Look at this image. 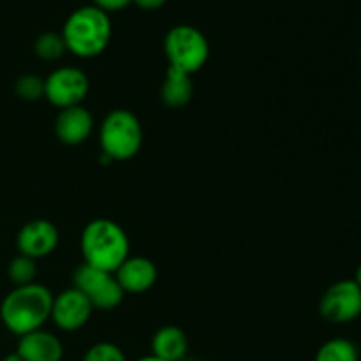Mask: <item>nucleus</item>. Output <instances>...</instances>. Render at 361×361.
<instances>
[{"label": "nucleus", "instance_id": "f257e3e1", "mask_svg": "<svg viewBox=\"0 0 361 361\" xmlns=\"http://www.w3.org/2000/svg\"><path fill=\"white\" fill-rule=\"evenodd\" d=\"M53 293L46 286L34 282L13 288L0 303V321L16 337L44 328L51 319Z\"/></svg>", "mask_w": 361, "mask_h": 361}, {"label": "nucleus", "instance_id": "f03ea898", "mask_svg": "<svg viewBox=\"0 0 361 361\" xmlns=\"http://www.w3.org/2000/svg\"><path fill=\"white\" fill-rule=\"evenodd\" d=\"M83 263L115 274L116 268L130 256L129 236L111 219H94L81 231Z\"/></svg>", "mask_w": 361, "mask_h": 361}, {"label": "nucleus", "instance_id": "7ed1b4c3", "mask_svg": "<svg viewBox=\"0 0 361 361\" xmlns=\"http://www.w3.org/2000/svg\"><path fill=\"white\" fill-rule=\"evenodd\" d=\"M67 51L80 59H94L108 48L113 27L109 14L95 6H83L69 14L62 28Z\"/></svg>", "mask_w": 361, "mask_h": 361}, {"label": "nucleus", "instance_id": "20e7f679", "mask_svg": "<svg viewBox=\"0 0 361 361\" xmlns=\"http://www.w3.org/2000/svg\"><path fill=\"white\" fill-rule=\"evenodd\" d=\"M99 143L108 161H129L143 145V127L129 109H113L99 127Z\"/></svg>", "mask_w": 361, "mask_h": 361}, {"label": "nucleus", "instance_id": "39448f33", "mask_svg": "<svg viewBox=\"0 0 361 361\" xmlns=\"http://www.w3.org/2000/svg\"><path fill=\"white\" fill-rule=\"evenodd\" d=\"M164 53L169 67L192 76L208 62L210 44L200 28L192 25H176L166 34Z\"/></svg>", "mask_w": 361, "mask_h": 361}, {"label": "nucleus", "instance_id": "423d86ee", "mask_svg": "<svg viewBox=\"0 0 361 361\" xmlns=\"http://www.w3.org/2000/svg\"><path fill=\"white\" fill-rule=\"evenodd\" d=\"M73 288L83 293L90 300L94 310L108 312L115 310L123 302V289L116 282L115 275L99 270L87 263L78 264L73 274Z\"/></svg>", "mask_w": 361, "mask_h": 361}, {"label": "nucleus", "instance_id": "0eeeda50", "mask_svg": "<svg viewBox=\"0 0 361 361\" xmlns=\"http://www.w3.org/2000/svg\"><path fill=\"white\" fill-rule=\"evenodd\" d=\"M90 90L88 76L74 66H63L44 78V99L59 109L81 106Z\"/></svg>", "mask_w": 361, "mask_h": 361}, {"label": "nucleus", "instance_id": "6e6552de", "mask_svg": "<svg viewBox=\"0 0 361 361\" xmlns=\"http://www.w3.org/2000/svg\"><path fill=\"white\" fill-rule=\"evenodd\" d=\"M323 319L334 324H348L361 316V289L355 281H338L324 291L319 302Z\"/></svg>", "mask_w": 361, "mask_h": 361}, {"label": "nucleus", "instance_id": "1a4fd4ad", "mask_svg": "<svg viewBox=\"0 0 361 361\" xmlns=\"http://www.w3.org/2000/svg\"><path fill=\"white\" fill-rule=\"evenodd\" d=\"M59 242V229L46 219H34V221L25 222L16 235L18 254L32 257L35 261L55 252Z\"/></svg>", "mask_w": 361, "mask_h": 361}, {"label": "nucleus", "instance_id": "9d476101", "mask_svg": "<svg viewBox=\"0 0 361 361\" xmlns=\"http://www.w3.org/2000/svg\"><path fill=\"white\" fill-rule=\"evenodd\" d=\"M94 307L90 300L76 288L63 289L53 296L51 321L62 331H78L90 321Z\"/></svg>", "mask_w": 361, "mask_h": 361}, {"label": "nucleus", "instance_id": "9b49d317", "mask_svg": "<svg viewBox=\"0 0 361 361\" xmlns=\"http://www.w3.org/2000/svg\"><path fill=\"white\" fill-rule=\"evenodd\" d=\"M113 275L126 295H141L154 288L159 271L154 261L148 257L129 256Z\"/></svg>", "mask_w": 361, "mask_h": 361}, {"label": "nucleus", "instance_id": "f8f14e48", "mask_svg": "<svg viewBox=\"0 0 361 361\" xmlns=\"http://www.w3.org/2000/svg\"><path fill=\"white\" fill-rule=\"evenodd\" d=\"M94 133V116L81 106L60 109L55 118V134L60 143L67 147H78L85 143Z\"/></svg>", "mask_w": 361, "mask_h": 361}, {"label": "nucleus", "instance_id": "ddd939ff", "mask_svg": "<svg viewBox=\"0 0 361 361\" xmlns=\"http://www.w3.org/2000/svg\"><path fill=\"white\" fill-rule=\"evenodd\" d=\"M16 353L23 361H62L63 345L55 334L41 328L20 337Z\"/></svg>", "mask_w": 361, "mask_h": 361}, {"label": "nucleus", "instance_id": "4468645a", "mask_svg": "<svg viewBox=\"0 0 361 361\" xmlns=\"http://www.w3.org/2000/svg\"><path fill=\"white\" fill-rule=\"evenodd\" d=\"M150 348L155 358L162 361H182L189 353V338L182 328L168 324L155 331Z\"/></svg>", "mask_w": 361, "mask_h": 361}, {"label": "nucleus", "instance_id": "2eb2a0df", "mask_svg": "<svg viewBox=\"0 0 361 361\" xmlns=\"http://www.w3.org/2000/svg\"><path fill=\"white\" fill-rule=\"evenodd\" d=\"M194 83L192 76L183 71L168 67L164 81L161 85V101L168 108H183L192 101Z\"/></svg>", "mask_w": 361, "mask_h": 361}, {"label": "nucleus", "instance_id": "dca6fc26", "mask_svg": "<svg viewBox=\"0 0 361 361\" xmlns=\"http://www.w3.org/2000/svg\"><path fill=\"white\" fill-rule=\"evenodd\" d=\"M314 361H360V351L348 338H331L317 349Z\"/></svg>", "mask_w": 361, "mask_h": 361}, {"label": "nucleus", "instance_id": "f3484780", "mask_svg": "<svg viewBox=\"0 0 361 361\" xmlns=\"http://www.w3.org/2000/svg\"><path fill=\"white\" fill-rule=\"evenodd\" d=\"M7 277H9L11 284L14 288L34 284L35 277H37V264H35V259L18 254L7 264Z\"/></svg>", "mask_w": 361, "mask_h": 361}, {"label": "nucleus", "instance_id": "a211bd4d", "mask_svg": "<svg viewBox=\"0 0 361 361\" xmlns=\"http://www.w3.org/2000/svg\"><path fill=\"white\" fill-rule=\"evenodd\" d=\"M34 51L44 62H55L62 59L63 53L67 51L66 42L60 32H42L34 42Z\"/></svg>", "mask_w": 361, "mask_h": 361}, {"label": "nucleus", "instance_id": "6ab92c4d", "mask_svg": "<svg viewBox=\"0 0 361 361\" xmlns=\"http://www.w3.org/2000/svg\"><path fill=\"white\" fill-rule=\"evenodd\" d=\"M14 92L21 101L35 102L44 97V78L37 74H21L14 83Z\"/></svg>", "mask_w": 361, "mask_h": 361}, {"label": "nucleus", "instance_id": "aec40b11", "mask_svg": "<svg viewBox=\"0 0 361 361\" xmlns=\"http://www.w3.org/2000/svg\"><path fill=\"white\" fill-rule=\"evenodd\" d=\"M83 361H127L126 353L111 342H97L85 353Z\"/></svg>", "mask_w": 361, "mask_h": 361}, {"label": "nucleus", "instance_id": "412c9836", "mask_svg": "<svg viewBox=\"0 0 361 361\" xmlns=\"http://www.w3.org/2000/svg\"><path fill=\"white\" fill-rule=\"evenodd\" d=\"M95 7H99L104 13H115V11H122L129 6L133 0H92Z\"/></svg>", "mask_w": 361, "mask_h": 361}, {"label": "nucleus", "instance_id": "4be33fe9", "mask_svg": "<svg viewBox=\"0 0 361 361\" xmlns=\"http://www.w3.org/2000/svg\"><path fill=\"white\" fill-rule=\"evenodd\" d=\"M134 4H136L140 9H145V11H157L161 9L162 6H164L168 0H133Z\"/></svg>", "mask_w": 361, "mask_h": 361}, {"label": "nucleus", "instance_id": "5701e85b", "mask_svg": "<svg viewBox=\"0 0 361 361\" xmlns=\"http://www.w3.org/2000/svg\"><path fill=\"white\" fill-rule=\"evenodd\" d=\"M0 361H23V360H21L20 355H18V353L14 351V353H9V355L4 356V358L0 360Z\"/></svg>", "mask_w": 361, "mask_h": 361}, {"label": "nucleus", "instance_id": "b1692460", "mask_svg": "<svg viewBox=\"0 0 361 361\" xmlns=\"http://www.w3.org/2000/svg\"><path fill=\"white\" fill-rule=\"evenodd\" d=\"M353 281H355L356 284H358V288L361 289V264L358 267V270H356V275H355V279H353Z\"/></svg>", "mask_w": 361, "mask_h": 361}, {"label": "nucleus", "instance_id": "393cba45", "mask_svg": "<svg viewBox=\"0 0 361 361\" xmlns=\"http://www.w3.org/2000/svg\"><path fill=\"white\" fill-rule=\"evenodd\" d=\"M136 361H162V360L155 358L154 355H148V356H143V358H140V360H136Z\"/></svg>", "mask_w": 361, "mask_h": 361}, {"label": "nucleus", "instance_id": "a878e982", "mask_svg": "<svg viewBox=\"0 0 361 361\" xmlns=\"http://www.w3.org/2000/svg\"><path fill=\"white\" fill-rule=\"evenodd\" d=\"M182 361H196V360H190V358H183Z\"/></svg>", "mask_w": 361, "mask_h": 361}, {"label": "nucleus", "instance_id": "bb28decb", "mask_svg": "<svg viewBox=\"0 0 361 361\" xmlns=\"http://www.w3.org/2000/svg\"><path fill=\"white\" fill-rule=\"evenodd\" d=\"M360 56H361V49H360Z\"/></svg>", "mask_w": 361, "mask_h": 361}]
</instances>
